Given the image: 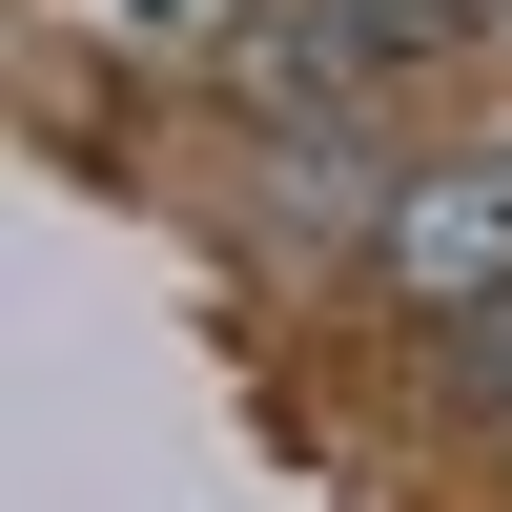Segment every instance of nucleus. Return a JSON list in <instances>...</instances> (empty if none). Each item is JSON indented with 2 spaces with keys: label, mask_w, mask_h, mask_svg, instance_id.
<instances>
[{
  "label": "nucleus",
  "mask_w": 512,
  "mask_h": 512,
  "mask_svg": "<svg viewBox=\"0 0 512 512\" xmlns=\"http://www.w3.org/2000/svg\"><path fill=\"white\" fill-rule=\"evenodd\" d=\"M410 41H472V0H267V21H246V62H267L287 103H349V82L410 62Z\"/></svg>",
  "instance_id": "f03ea898"
},
{
  "label": "nucleus",
  "mask_w": 512,
  "mask_h": 512,
  "mask_svg": "<svg viewBox=\"0 0 512 512\" xmlns=\"http://www.w3.org/2000/svg\"><path fill=\"white\" fill-rule=\"evenodd\" d=\"M451 390H472V410H512V308H472V328H451Z\"/></svg>",
  "instance_id": "20e7f679"
},
{
  "label": "nucleus",
  "mask_w": 512,
  "mask_h": 512,
  "mask_svg": "<svg viewBox=\"0 0 512 512\" xmlns=\"http://www.w3.org/2000/svg\"><path fill=\"white\" fill-rule=\"evenodd\" d=\"M369 267H390V308H431V328L512 308V164H410V185H369Z\"/></svg>",
  "instance_id": "f257e3e1"
},
{
  "label": "nucleus",
  "mask_w": 512,
  "mask_h": 512,
  "mask_svg": "<svg viewBox=\"0 0 512 512\" xmlns=\"http://www.w3.org/2000/svg\"><path fill=\"white\" fill-rule=\"evenodd\" d=\"M123 41H246V0H103Z\"/></svg>",
  "instance_id": "7ed1b4c3"
}]
</instances>
